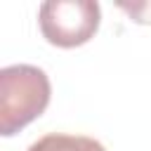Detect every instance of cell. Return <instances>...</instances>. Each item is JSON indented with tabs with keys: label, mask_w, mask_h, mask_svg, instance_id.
Here are the masks:
<instances>
[{
	"label": "cell",
	"mask_w": 151,
	"mask_h": 151,
	"mask_svg": "<svg viewBox=\"0 0 151 151\" xmlns=\"http://www.w3.org/2000/svg\"><path fill=\"white\" fill-rule=\"evenodd\" d=\"M50 78L31 64H14L0 71V134L12 137L33 123L50 104Z\"/></svg>",
	"instance_id": "cell-1"
},
{
	"label": "cell",
	"mask_w": 151,
	"mask_h": 151,
	"mask_svg": "<svg viewBox=\"0 0 151 151\" xmlns=\"http://www.w3.org/2000/svg\"><path fill=\"white\" fill-rule=\"evenodd\" d=\"M101 9L94 0H47L38 9L42 38L64 50L85 45L97 33Z\"/></svg>",
	"instance_id": "cell-2"
},
{
	"label": "cell",
	"mask_w": 151,
	"mask_h": 151,
	"mask_svg": "<svg viewBox=\"0 0 151 151\" xmlns=\"http://www.w3.org/2000/svg\"><path fill=\"white\" fill-rule=\"evenodd\" d=\"M26 151H106L97 139L83 137V134H64V132H52L33 142Z\"/></svg>",
	"instance_id": "cell-3"
},
{
	"label": "cell",
	"mask_w": 151,
	"mask_h": 151,
	"mask_svg": "<svg viewBox=\"0 0 151 151\" xmlns=\"http://www.w3.org/2000/svg\"><path fill=\"white\" fill-rule=\"evenodd\" d=\"M118 7L127 12L137 24H151V2H120Z\"/></svg>",
	"instance_id": "cell-4"
}]
</instances>
